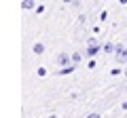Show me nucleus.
Masks as SVG:
<instances>
[{"label": "nucleus", "mask_w": 127, "mask_h": 118, "mask_svg": "<svg viewBox=\"0 0 127 118\" xmlns=\"http://www.w3.org/2000/svg\"><path fill=\"white\" fill-rule=\"evenodd\" d=\"M23 6H26V9H30V6H32V0H23Z\"/></svg>", "instance_id": "nucleus-1"}, {"label": "nucleus", "mask_w": 127, "mask_h": 118, "mask_svg": "<svg viewBox=\"0 0 127 118\" xmlns=\"http://www.w3.org/2000/svg\"><path fill=\"white\" fill-rule=\"evenodd\" d=\"M64 2H70V0H64Z\"/></svg>", "instance_id": "nucleus-2"}]
</instances>
